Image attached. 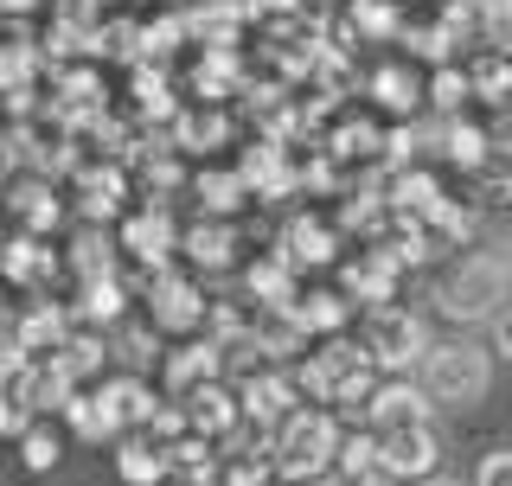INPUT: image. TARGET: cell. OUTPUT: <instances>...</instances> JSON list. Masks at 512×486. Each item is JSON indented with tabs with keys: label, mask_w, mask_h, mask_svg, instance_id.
<instances>
[{
	"label": "cell",
	"mask_w": 512,
	"mask_h": 486,
	"mask_svg": "<svg viewBox=\"0 0 512 486\" xmlns=\"http://www.w3.org/2000/svg\"><path fill=\"white\" fill-rule=\"evenodd\" d=\"M442 320L455 327H480L512 301V256L506 250H455L436 269V288H429Z\"/></svg>",
	"instance_id": "6da1fadb"
},
{
	"label": "cell",
	"mask_w": 512,
	"mask_h": 486,
	"mask_svg": "<svg viewBox=\"0 0 512 486\" xmlns=\"http://www.w3.org/2000/svg\"><path fill=\"white\" fill-rule=\"evenodd\" d=\"M340 416L320 410V403H301V410H288L276 429H269L263 442V461L269 474L282 486H314L320 474H333V455H340Z\"/></svg>",
	"instance_id": "7a4b0ae2"
},
{
	"label": "cell",
	"mask_w": 512,
	"mask_h": 486,
	"mask_svg": "<svg viewBox=\"0 0 512 486\" xmlns=\"http://www.w3.org/2000/svg\"><path fill=\"white\" fill-rule=\"evenodd\" d=\"M410 384L429 403H480L487 384H493V359H487V346H474V339H429Z\"/></svg>",
	"instance_id": "3957f363"
},
{
	"label": "cell",
	"mask_w": 512,
	"mask_h": 486,
	"mask_svg": "<svg viewBox=\"0 0 512 486\" xmlns=\"http://www.w3.org/2000/svg\"><path fill=\"white\" fill-rule=\"evenodd\" d=\"M429 346V327L410 314V307L384 301V307H365V327H359V352L378 378H410V365L423 359Z\"/></svg>",
	"instance_id": "277c9868"
},
{
	"label": "cell",
	"mask_w": 512,
	"mask_h": 486,
	"mask_svg": "<svg viewBox=\"0 0 512 486\" xmlns=\"http://www.w3.org/2000/svg\"><path fill=\"white\" fill-rule=\"evenodd\" d=\"M378 442V480L384 486H429L442 474V435L436 429H397V435H372Z\"/></svg>",
	"instance_id": "5b68a950"
},
{
	"label": "cell",
	"mask_w": 512,
	"mask_h": 486,
	"mask_svg": "<svg viewBox=\"0 0 512 486\" xmlns=\"http://www.w3.org/2000/svg\"><path fill=\"white\" fill-rule=\"evenodd\" d=\"M205 288L192 282V275H173V269H160L154 282H148V320H154V333H205Z\"/></svg>",
	"instance_id": "8992f818"
},
{
	"label": "cell",
	"mask_w": 512,
	"mask_h": 486,
	"mask_svg": "<svg viewBox=\"0 0 512 486\" xmlns=\"http://www.w3.org/2000/svg\"><path fill=\"white\" fill-rule=\"evenodd\" d=\"M365 435H397V429H423L429 423V397L416 391L410 378H378L359 403Z\"/></svg>",
	"instance_id": "52a82bcc"
},
{
	"label": "cell",
	"mask_w": 512,
	"mask_h": 486,
	"mask_svg": "<svg viewBox=\"0 0 512 486\" xmlns=\"http://www.w3.org/2000/svg\"><path fill=\"white\" fill-rule=\"evenodd\" d=\"M237 391V416H244V429H256L269 442V429L282 423L288 410H301V397H295V384H288V371H256V378H244V384H231Z\"/></svg>",
	"instance_id": "ba28073f"
},
{
	"label": "cell",
	"mask_w": 512,
	"mask_h": 486,
	"mask_svg": "<svg viewBox=\"0 0 512 486\" xmlns=\"http://www.w3.org/2000/svg\"><path fill=\"white\" fill-rule=\"evenodd\" d=\"M90 397H96V416H103V429L116 435V442H122V435H141V429H148V416H154V403H160L141 378L90 384Z\"/></svg>",
	"instance_id": "9c48e42d"
},
{
	"label": "cell",
	"mask_w": 512,
	"mask_h": 486,
	"mask_svg": "<svg viewBox=\"0 0 512 486\" xmlns=\"http://www.w3.org/2000/svg\"><path fill=\"white\" fill-rule=\"evenodd\" d=\"M122 250L135 256L141 269H154V275L167 269L173 256H180V224H173L167 205H148V212L128 218V224H122Z\"/></svg>",
	"instance_id": "30bf717a"
},
{
	"label": "cell",
	"mask_w": 512,
	"mask_h": 486,
	"mask_svg": "<svg viewBox=\"0 0 512 486\" xmlns=\"http://www.w3.org/2000/svg\"><path fill=\"white\" fill-rule=\"evenodd\" d=\"M276 256L288 269H327V263H340V231H333L327 218H295L282 231V243H276Z\"/></svg>",
	"instance_id": "8fae6325"
},
{
	"label": "cell",
	"mask_w": 512,
	"mask_h": 486,
	"mask_svg": "<svg viewBox=\"0 0 512 486\" xmlns=\"http://www.w3.org/2000/svg\"><path fill=\"white\" fill-rule=\"evenodd\" d=\"M224 371V359H218V346L212 339H186L180 352H167V365H160V384H167V403H180V397H192L199 384H212Z\"/></svg>",
	"instance_id": "7c38bea8"
},
{
	"label": "cell",
	"mask_w": 512,
	"mask_h": 486,
	"mask_svg": "<svg viewBox=\"0 0 512 486\" xmlns=\"http://www.w3.org/2000/svg\"><path fill=\"white\" fill-rule=\"evenodd\" d=\"M180 256H186V269H205V275L231 269V263H237V231H231V218H205V224H192V231H180Z\"/></svg>",
	"instance_id": "4fadbf2b"
},
{
	"label": "cell",
	"mask_w": 512,
	"mask_h": 486,
	"mask_svg": "<svg viewBox=\"0 0 512 486\" xmlns=\"http://www.w3.org/2000/svg\"><path fill=\"white\" fill-rule=\"evenodd\" d=\"M391 288H397V263L384 250H359L346 263V295H359L365 307H384V301H391Z\"/></svg>",
	"instance_id": "5bb4252c"
},
{
	"label": "cell",
	"mask_w": 512,
	"mask_h": 486,
	"mask_svg": "<svg viewBox=\"0 0 512 486\" xmlns=\"http://www.w3.org/2000/svg\"><path fill=\"white\" fill-rule=\"evenodd\" d=\"M116 480L122 486H160L167 480V455H160L148 435H122L116 442Z\"/></svg>",
	"instance_id": "9a60e30c"
},
{
	"label": "cell",
	"mask_w": 512,
	"mask_h": 486,
	"mask_svg": "<svg viewBox=\"0 0 512 486\" xmlns=\"http://www.w3.org/2000/svg\"><path fill=\"white\" fill-rule=\"evenodd\" d=\"M7 212L20 218V231H26V237H45V231L58 224V199H52V186H45V180H26V186H13Z\"/></svg>",
	"instance_id": "2e32d148"
},
{
	"label": "cell",
	"mask_w": 512,
	"mask_h": 486,
	"mask_svg": "<svg viewBox=\"0 0 512 486\" xmlns=\"http://www.w3.org/2000/svg\"><path fill=\"white\" fill-rule=\"evenodd\" d=\"M372 96L391 116H410V109L423 103V77H416L410 64H384V71H372Z\"/></svg>",
	"instance_id": "e0dca14e"
},
{
	"label": "cell",
	"mask_w": 512,
	"mask_h": 486,
	"mask_svg": "<svg viewBox=\"0 0 512 486\" xmlns=\"http://www.w3.org/2000/svg\"><path fill=\"white\" fill-rule=\"evenodd\" d=\"M0 269H7V288H32L39 275H52V250H45L39 237H13L7 250H0Z\"/></svg>",
	"instance_id": "ac0fdd59"
},
{
	"label": "cell",
	"mask_w": 512,
	"mask_h": 486,
	"mask_svg": "<svg viewBox=\"0 0 512 486\" xmlns=\"http://www.w3.org/2000/svg\"><path fill=\"white\" fill-rule=\"evenodd\" d=\"M58 461H64V435H58V423L32 416V423L20 429V467H26V474H52Z\"/></svg>",
	"instance_id": "d6986e66"
},
{
	"label": "cell",
	"mask_w": 512,
	"mask_h": 486,
	"mask_svg": "<svg viewBox=\"0 0 512 486\" xmlns=\"http://www.w3.org/2000/svg\"><path fill=\"white\" fill-rule=\"evenodd\" d=\"M333 474H340V480H352V486L378 480V442H372L365 429L340 435V455H333Z\"/></svg>",
	"instance_id": "ffe728a7"
},
{
	"label": "cell",
	"mask_w": 512,
	"mask_h": 486,
	"mask_svg": "<svg viewBox=\"0 0 512 486\" xmlns=\"http://www.w3.org/2000/svg\"><path fill=\"white\" fill-rule=\"evenodd\" d=\"M192 192H199V205H205V218H231L237 205L250 199V186L237 180V173H199L192 180Z\"/></svg>",
	"instance_id": "44dd1931"
},
{
	"label": "cell",
	"mask_w": 512,
	"mask_h": 486,
	"mask_svg": "<svg viewBox=\"0 0 512 486\" xmlns=\"http://www.w3.org/2000/svg\"><path fill=\"white\" fill-rule=\"evenodd\" d=\"M122 307H128L122 282H116V275H96V282H84V301H77V314H84L90 327H116Z\"/></svg>",
	"instance_id": "7402d4cb"
},
{
	"label": "cell",
	"mask_w": 512,
	"mask_h": 486,
	"mask_svg": "<svg viewBox=\"0 0 512 486\" xmlns=\"http://www.w3.org/2000/svg\"><path fill=\"white\" fill-rule=\"evenodd\" d=\"M423 96H436V109H442V116H461V109H468V71H461V64L455 58H448V64H436V77H429V84H423Z\"/></svg>",
	"instance_id": "603a6c76"
},
{
	"label": "cell",
	"mask_w": 512,
	"mask_h": 486,
	"mask_svg": "<svg viewBox=\"0 0 512 486\" xmlns=\"http://www.w3.org/2000/svg\"><path fill=\"white\" fill-rule=\"evenodd\" d=\"M231 128H224V116H205V109H186L180 116V141L186 148H199V141H224Z\"/></svg>",
	"instance_id": "cb8c5ba5"
},
{
	"label": "cell",
	"mask_w": 512,
	"mask_h": 486,
	"mask_svg": "<svg viewBox=\"0 0 512 486\" xmlns=\"http://www.w3.org/2000/svg\"><path fill=\"white\" fill-rule=\"evenodd\" d=\"M352 26L372 32V39H384V32H397V13L384 7V0H352Z\"/></svg>",
	"instance_id": "d4e9b609"
},
{
	"label": "cell",
	"mask_w": 512,
	"mask_h": 486,
	"mask_svg": "<svg viewBox=\"0 0 512 486\" xmlns=\"http://www.w3.org/2000/svg\"><path fill=\"white\" fill-rule=\"evenodd\" d=\"M474 486H512V448H493V455L474 467Z\"/></svg>",
	"instance_id": "484cf974"
},
{
	"label": "cell",
	"mask_w": 512,
	"mask_h": 486,
	"mask_svg": "<svg viewBox=\"0 0 512 486\" xmlns=\"http://www.w3.org/2000/svg\"><path fill=\"white\" fill-rule=\"evenodd\" d=\"M493 352H500V359H512V301L493 314Z\"/></svg>",
	"instance_id": "4316f807"
},
{
	"label": "cell",
	"mask_w": 512,
	"mask_h": 486,
	"mask_svg": "<svg viewBox=\"0 0 512 486\" xmlns=\"http://www.w3.org/2000/svg\"><path fill=\"white\" fill-rule=\"evenodd\" d=\"M39 7V0H0V13H7V20H20V13H32Z\"/></svg>",
	"instance_id": "83f0119b"
},
{
	"label": "cell",
	"mask_w": 512,
	"mask_h": 486,
	"mask_svg": "<svg viewBox=\"0 0 512 486\" xmlns=\"http://www.w3.org/2000/svg\"><path fill=\"white\" fill-rule=\"evenodd\" d=\"M0 320H7V282H0Z\"/></svg>",
	"instance_id": "f1b7e54d"
},
{
	"label": "cell",
	"mask_w": 512,
	"mask_h": 486,
	"mask_svg": "<svg viewBox=\"0 0 512 486\" xmlns=\"http://www.w3.org/2000/svg\"><path fill=\"white\" fill-rule=\"evenodd\" d=\"M365 486H384V480H365Z\"/></svg>",
	"instance_id": "f546056e"
},
{
	"label": "cell",
	"mask_w": 512,
	"mask_h": 486,
	"mask_svg": "<svg viewBox=\"0 0 512 486\" xmlns=\"http://www.w3.org/2000/svg\"><path fill=\"white\" fill-rule=\"evenodd\" d=\"M429 486H442V480H429Z\"/></svg>",
	"instance_id": "4dcf8cb0"
}]
</instances>
